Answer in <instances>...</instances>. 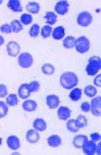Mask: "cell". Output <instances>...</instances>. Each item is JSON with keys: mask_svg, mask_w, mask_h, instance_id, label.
<instances>
[{"mask_svg": "<svg viewBox=\"0 0 101 155\" xmlns=\"http://www.w3.org/2000/svg\"><path fill=\"white\" fill-rule=\"evenodd\" d=\"M60 83L65 89H71L78 84V77L73 72H66L63 74L60 77Z\"/></svg>", "mask_w": 101, "mask_h": 155, "instance_id": "obj_1", "label": "cell"}, {"mask_svg": "<svg viewBox=\"0 0 101 155\" xmlns=\"http://www.w3.org/2000/svg\"><path fill=\"white\" fill-rule=\"evenodd\" d=\"M101 67V60L99 56H93L91 57L86 68V71L89 76L95 75Z\"/></svg>", "mask_w": 101, "mask_h": 155, "instance_id": "obj_2", "label": "cell"}, {"mask_svg": "<svg viewBox=\"0 0 101 155\" xmlns=\"http://www.w3.org/2000/svg\"><path fill=\"white\" fill-rule=\"evenodd\" d=\"M90 45L89 40L85 36H81L78 38L75 43L76 51L81 54L87 52L89 50Z\"/></svg>", "mask_w": 101, "mask_h": 155, "instance_id": "obj_3", "label": "cell"}, {"mask_svg": "<svg viewBox=\"0 0 101 155\" xmlns=\"http://www.w3.org/2000/svg\"><path fill=\"white\" fill-rule=\"evenodd\" d=\"M18 64L21 67L28 68L31 67L34 62V59L31 54L28 52L21 53L18 58Z\"/></svg>", "mask_w": 101, "mask_h": 155, "instance_id": "obj_4", "label": "cell"}, {"mask_svg": "<svg viewBox=\"0 0 101 155\" xmlns=\"http://www.w3.org/2000/svg\"><path fill=\"white\" fill-rule=\"evenodd\" d=\"M77 21L81 26H88L92 21V15L90 13L86 11L81 12L77 16Z\"/></svg>", "mask_w": 101, "mask_h": 155, "instance_id": "obj_5", "label": "cell"}, {"mask_svg": "<svg viewBox=\"0 0 101 155\" xmlns=\"http://www.w3.org/2000/svg\"><path fill=\"white\" fill-rule=\"evenodd\" d=\"M91 112L96 116H101V98L100 97H96L91 102Z\"/></svg>", "mask_w": 101, "mask_h": 155, "instance_id": "obj_6", "label": "cell"}, {"mask_svg": "<svg viewBox=\"0 0 101 155\" xmlns=\"http://www.w3.org/2000/svg\"><path fill=\"white\" fill-rule=\"evenodd\" d=\"M8 54L13 57H16L20 51V46L19 44L15 41H11L6 46Z\"/></svg>", "mask_w": 101, "mask_h": 155, "instance_id": "obj_7", "label": "cell"}, {"mask_svg": "<svg viewBox=\"0 0 101 155\" xmlns=\"http://www.w3.org/2000/svg\"><path fill=\"white\" fill-rule=\"evenodd\" d=\"M85 154L94 155L96 153L97 145L95 142L92 141H85L82 147Z\"/></svg>", "mask_w": 101, "mask_h": 155, "instance_id": "obj_8", "label": "cell"}, {"mask_svg": "<svg viewBox=\"0 0 101 155\" xmlns=\"http://www.w3.org/2000/svg\"><path fill=\"white\" fill-rule=\"evenodd\" d=\"M69 5L67 1H60L55 5V10L58 14L64 15L68 10Z\"/></svg>", "mask_w": 101, "mask_h": 155, "instance_id": "obj_9", "label": "cell"}, {"mask_svg": "<svg viewBox=\"0 0 101 155\" xmlns=\"http://www.w3.org/2000/svg\"><path fill=\"white\" fill-rule=\"evenodd\" d=\"M31 93L28 84H23L21 85L18 88V96L22 99H25L29 98Z\"/></svg>", "mask_w": 101, "mask_h": 155, "instance_id": "obj_10", "label": "cell"}, {"mask_svg": "<svg viewBox=\"0 0 101 155\" xmlns=\"http://www.w3.org/2000/svg\"><path fill=\"white\" fill-rule=\"evenodd\" d=\"M60 103L59 97L55 95H50L46 97V104L50 109L57 108Z\"/></svg>", "mask_w": 101, "mask_h": 155, "instance_id": "obj_11", "label": "cell"}, {"mask_svg": "<svg viewBox=\"0 0 101 155\" xmlns=\"http://www.w3.org/2000/svg\"><path fill=\"white\" fill-rule=\"evenodd\" d=\"M7 144L8 148L13 150L18 149L21 146L19 139L14 136H9L7 138Z\"/></svg>", "mask_w": 101, "mask_h": 155, "instance_id": "obj_12", "label": "cell"}, {"mask_svg": "<svg viewBox=\"0 0 101 155\" xmlns=\"http://www.w3.org/2000/svg\"><path fill=\"white\" fill-rule=\"evenodd\" d=\"M71 110L67 107H60L57 111L59 119L61 120H67L70 116Z\"/></svg>", "mask_w": 101, "mask_h": 155, "instance_id": "obj_13", "label": "cell"}, {"mask_svg": "<svg viewBox=\"0 0 101 155\" xmlns=\"http://www.w3.org/2000/svg\"><path fill=\"white\" fill-rule=\"evenodd\" d=\"M88 137L84 135H76L74 138L73 144L76 148H82L85 141H88Z\"/></svg>", "mask_w": 101, "mask_h": 155, "instance_id": "obj_14", "label": "cell"}, {"mask_svg": "<svg viewBox=\"0 0 101 155\" xmlns=\"http://www.w3.org/2000/svg\"><path fill=\"white\" fill-rule=\"evenodd\" d=\"M39 134L34 130H28L26 135L27 141L31 143H35L39 141Z\"/></svg>", "mask_w": 101, "mask_h": 155, "instance_id": "obj_15", "label": "cell"}, {"mask_svg": "<svg viewBox=\"0 0 101 155\" xmlns=\"http://www.w3.org/2000/svg\"><path fill=\"white\" fill-rule=\"evenodd\" d=\"M33 127L34 130L39 131H45L47 129V124L45 120L41 118H37L33 123Z\"/></svg>", "mask_w": 101, "mask_h": 155, "instance_id": "obj_16", "label": "cell"}, {"mask_svg": "<svg viewBox=\"0 0 101 155\" xmlns=\"http://www.w3.org/2000/svg\"><path fill=\"white\" fill-rule=\"evenodd\" d=\"M22 107L26 111L33 112L37 109V104L35 101L32 100H28L23 102Z\"/></svg>", "mask_w": 101, "mask_h": 155, "instance_id": "obj_17", "label": "cell"}, {"mask_svg": "<svg viewBox=\"0 0 101 155\" xmlns=\"http://www.w3.org/2000/svg\"><path fill=\"white\" fill-rule=\"evenodd\" d=\"M7 7L11 10L14 12H21L23 11V8L19 1L11 0L8 1Z\"/></svg>", "mask_w": 101, "mask_h": 155, "instance_id": "obj_18", "label": "cell"}, {"mask_svg": "<svg viewBox=\"0 0 101 155\" xmlns=\"http://www.w3.org/2000/svg\"><path fill=\"white\" fill-rule=\"evenodd\" d=\"M48 143L50 147H56L61 145L62 140L60 136L56 135H52L47 139Z\"/></svg>", "mask_w": 101, "mask_h": 155, "instance_id": "obj_19", "label": "cell"}, {"mask_svg": "<svg viewBox=\"0 0 101 155\" xmlns=\"http://www.w3.org/2000/svg\"><path fill=\"white\" fill-rule=\"evenodd\" d=\"M26 8L29 13L33 14H37L40 11V7L38 2H31L27 5Z\"/></svg>", "mask_w": 101, "mask_h": 155, "instance_id": "obj_20", "label": "cell"}, {"mask_svg": "<svg viewBox=\"0 0 101 155\" xmlns=\"http://www.w3.org/2000/svg\"><path fill=\"white\" fill-rule=\"evenodd\" d=\"M65 29L63 27L58 26L54 29L52 34L53 38L56 40H60L65 36Z\"/></svg>", "mask_w": 101, "mask_h": 155, "instance_id": "obj_21", "label": "cell"}, {"mask_svg": "<svg viewBox=\"0 0 101 155\" xmlns=\"http://www.w3.org/2000/svg\"><path fill=\"white\" fill-rule=\"evenodd\" d=\"M82 95V90L79 88H75L70 93L69 97L74 101H77L81 98Z\"/></svg>", "mask_w": 101, "mask_h": 155, "instance_id": "obj_22", "label": "cell"}, {"mask_svg": "<svg viewBox=\"0 0 101 155\" xmlns=\"http://www.w3.org/2000/svg\"><path fill=\"white\" fill-rule=\"evenodd\" d=\"M10 26L12 31L18 33L23 30V27L21 23L18 19H14L11 22Z\"/></svg>", "mask_w": 101, "mask_h": 155, "instance_id": "obj_23", "label": "cell"}, {"mask_svg": "<svg viewBox=\"0 0 101 155\" xmlns=\"http://www.w3.org/2000/svg\"><path fill=\"white\" fill-rule=\"evenodd\" d=\"M57 16L54 12H47L44 18L46 19V23L48 24L54 25L55 24L57 21Z\"/></svg>", "mask_w": 101, "mask_h": 155, "instance_id": "obj_24", "label": "cell"}, {"mask_svg": "<svg viewBox=\"0 0 101 155\" xmlns=\"http://www.w3.org/2000/svg\"><path fill=\"white\" fill-rule=\"evenodd\" d=\"M76 38L73 36L66 37L63 41V46L66 49L72 48L75 46Z\"/></svg>", "mask_w": 101, "mask_h": 155, "instance_id": "obj_25", "label": "cell"}, {"mask_svg": "<svg viewBox=\"0 0 101 155\" xmlns=\"http://www.w3.org/2000/svg\"><path fill=\"white\" fill-rule=\"evenodd\" d=\"M55 67L50 64H45L41 68L42 72L45 75H50L55 72Z\"/></svg>", "mask_w": 101, "mask_h": 155, "instance_id": "obj_26", "label": "cell"}, {"mask_svg": "<svg viewBox=\"0 0 101 155\" xmlns=\"http://www.w3.org/2000/svg\"><path fill=\"white\" fill-rule=\"evenodd\" d=\"M85 94L89 97H93L95 96L97 94L96 88L93 86L88 85L85 87L84 90Z\"/></svg>", "mask_w": 101, "mask_h": 155, "instance_id": "obj_27", "label": "cell"}, {"mask_svg": "<svg viewBox=\"0 0 101 155\" xmlns=\"http://www.w3.org/2000/svg\"><path fill=\"white\" fill-rule=\"evenodd\" d=\"M66 126L67 130L73 133H76L79 131L80 128H79L76 125V120L71 119L69 120L66 124Z\"/></svg>", "mask_w": 101, "mask_h": 155, "instance_id": "obj_28", "label": "cell"}, {"mask_svg": "<svg viewBox=\"0 0 101 155\" xmlns=\"http://www.w3.org/2000/svg\"><path fill=\"white\" fill-rule=\"evenodd\" d=\"M18 100L16 94H11L6 99V103L10 106H15L18 104Z\"/></svg>", "mask_w": 101, "mask_h": 155, "instance_id": "obj_29", "label": "cell"}, {"mask_svg": "<svg viewBox=\"0 0 101 155\" xmlns=\"http://www.w3.org/2000/svg\"><path fill=\"white\" fill-rule=\"evenodd\" d=\"M76 125L79 128H83L87 125V119L83 115H79L76 120Z\"/></svg>", "mask_w": 101, "mask_h": 155, "instance_id": "obj_30", "label": "cell"}, {"mask_svg": "<svg viewBox=\"0 0 101 155\" xmlns=\"http://www.w3.org/2000/svg\"><path fill=\"white\" fill-rule=\"evenodd\" d=\"M40 26L37 23H34L31 27L29 30V35L31 37L35 38L39 35Z\"/></svg>", "mask_w": 101, "mask_h": 155, "instance_id": "obj_31", "label": "cell"}, {"mask_svg": "<svg viewBox=\"0 0 101 155\" xmlns=\"http://www.w3.org/2000/svg\"><path fill=\"white\" fill-rule=\"evenodd\" d=\"M20 20L24 25H29L33 21V17L31 15L23 13L21 15Z\"/></svg>", "mask_w": 101, "mask_h": 155, "instance_id": "obj_32", "label": "cell"}, {"mask_svg": "<svg viewBox=\"0 0 101 155\" xmlns=\"http://www.w3.org/2000/svg\"><path fill=\"white\" fill-rule=\"evenodd\" d=\"M8 111V107L7 104L4 102L0 101V119L5 117Z\"/></svg>", "mask_w": 101, "mask_h": 155, "instance_id": "obj_33", "label": "cell"}, {"mask_svg": "<svg viewBox=\"0 0 101 155\" xmlns=\"http://www.w3.org/2000/svg\"><path fill=\"white\" fill-rule=\"evenodd\" d=\"M52 29V28L50 26L46 25L43 26L41 30L42 37L44 38L50 37Z\"/></svg>", "mask_w": 101, "mask_h": 155, "instance_id": "obj_34", "label": "cell"}, {"mask_svg": "<svg viewBox=\"0 0 101 155\" xmlns=\"http://www.w3.org/2000/svg\"><path fill=\"white\" fill-rule=\"evenodd\" d=\"M29 88L31 93L37 91L40 88V84L37 81H33L29 84Z\"/></svg>", "mask_w": 101, "mask_h": 155, "instance_id": "obj_35", "label": "cell"}, {"mask_svg": "<svg viewBox=\"0 0 101 155\" xmlns=\"http://www.w3.org/2000/svg\"><path fill=\"white\" fill-rule=\"evenodd\" d=\"M0 31L3 34H9L11 33L10 25L8 23H5L0 27Z\"/></svg>", "mask_w": 101, "mask_h": 155, "instance_id": "obj_36", "label": "cell"}, {"mask_svg": "<svg viewBox=\"0 0 101 155\" xmlns=\"http://www.w3.org/2000/svg\"><path fill=\"white\" fill-rule=\"evenodd\" d=\"M8 94L7 87L3 84H0V98H4Z\"/></svg>", "mask_w": 101, "mask_h": 155, "instance_id": "obj_37", "label": "cell"}, {"mask_svg": "<svg viewBox=\"0 0 101 155\" xmlns=\"http://www.w3.org/2000/svg\"><path fill=\"white\" fill-rule=\"evenodd\" d=\"M81 108L82 111L85 113L89 112L90 109V105L88 102H85L81 104Z\"/></svg>", "mask_w": 101, "mask_h": 155, "instance_id": "obj_38", "label": "cell"}, {"mask_svg": "<svg viewBox=\"0 0 101 155\" xmlns=\"http://www.w3.org/2000/svg\"><path fill=\"white\" fill-rule=\"evenodd\" d=\"M91 138L92 141L96 142L100 140L101 136L98 133H94L91 135Z\"/></svg>", "mask_w": 101, "mask_h": 155, "instance_id": "obj_39", "label": "cell"}, {"mask_svg": "<svg viewBox=\"0 0 101 155\" xmlns=\"http://www.w3.org/2000/svg\"><path fill=\"white\" fill-rule=\"evenodd\" d=\"M101 75L99 74L96 76L94 78V84L97 87H100L101 86Z\"/></svg>", "mask_w": 101, "mask_h": 155, "instance_id": "obj_40", "label": "cell"}, {"mask_svg": "<svg viewBox=\"0 0 101 155\" xmlns=\"http://www.w3.org/2000/svg\"><path fill=\"white\" fill-rule=\"evenodd\" d=\"M96 153L98 155H101V142L98 143V146H97Z\"/></svg>", "mask_w": 101, "mask_h": 155, "instance_id": "obj_41", "label": "cell"}, {"mask_svg": "<svg viewBox=\"0 0 101 155\" xmlns=\"http://www.w3.org/2000/svg\"><path fill=\"white\" fill-rule=\"evenodd\" d=\"M5 42V39L4 38L0 35V46H2Z\"/></svg>", "mask_w": 101, "mask_h": 155, "instance_id": "obj_42", "label": "cell"}, {"mask_svg": "<svg viewBox=\"0 0 101 155\" xmlns=\"http://www.w3.org/2000/svg\"><path fill=\"white\" fill-rule=\"evenodd\" d=\"M2 138L0 137V146L2 145Z\"/></svg>", "mask_w": 101, "mask_h": 155, "instance_id": "obj_43", "label": "cell"}, {"mask_svg": "<svg viewBox=\"0 0 101 155\" xmlns=\"http://www.w3.org/2000/svg\"><path fill=\"white\" fill-rule=\"evenodd\" d=\"M2 0H0V5H1L2 3Z\"/></svg>", "mask_w": 101, "mask_h": 155, "instance_id": "obj_44", "label": "cell"}]
</instances>
